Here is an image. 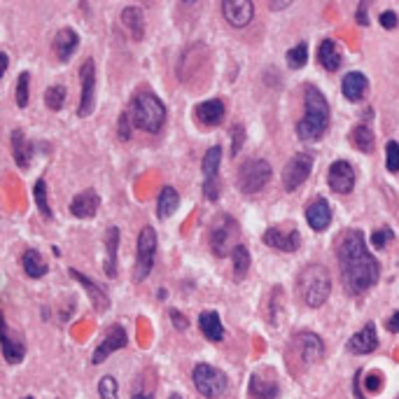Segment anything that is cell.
<instances>
[{
	"label": "cell",
	"instance_id": "cell-49",
	"mask_svg": "<svg viewBox=\"0 0 399 399\" xmlns=\"http://www.w3.org/2000/svg\"><path fill=\"white\" fill-rule=\"evenodd\" d=\"M357 24H359V26L369 24V19H366V3H359V5H357Z\"/></svg>",
	"mask_w": 399,
	"mask_h": 399
},
{
	"label": "cell",
	"instance_id": "cell-37",
	"mask_svg": "<svg viewBox=\"0 0 399 399\" xmlns=\"http://www.w3.org/2000/svg\"><path fill=\"white\" fill-rule=\"evenodd\" d=\"M44 103H47V108H51L54 112H59L63 108V103H66V87H61V85L49 87L47 92H44Z\"/></svg>",
	"mask_w": 399,
	"mask_h": 399
},
{
	"label": "cell",
	"instance_id": "cell-1",
	"mask_svg": "<svg viewBox=\"0 0 399 399\" xmlns=\"http://www.w3.org/2000/svg\"><path fill=\"white\" fill-rule=\"evenodd\" d=\"M337 260L341 280L350 294H362L378 282L381 266L376 257L369 253L364 234L359 229H348L341 234L337 243Z\"/></svg>",
	"mask_w": 399,
	"mask_h": 399
},
{
	"label": "cell",
	"instance_id": "cell-17",
	"mask_svg": "<svg viewBox=\"0 0 399 399\" xmlns=\"http://www.w3.org/2000/svg\"><path fill=\"white\" fill-rule=\"evenodd\" d=\"M378 348V337H376V325L369 323L359 330L355 337H350L348 341V350L353 355H369Z\"/></svg>",
	"mask_w": 399,
	"mask_h": 399
},
{
	"label": "cell",
	"instance_id": "cell-54",
	"mask_svg": "<svg viewBox=\"0 0 399 399\" xmlns=\"http://www.w3.org/2000/svg\"><path fill=\"white\" fill-rule=\"evenodd\" d=\"M24 399H33V397H24Z\"/></svg>",
	"mask_w": 399,
	"mask_h": 399
},
{
	"label": "cell",
	"instance_id": "cell-4",
	"mask_svg": "<svg viewBox=\"0 0 399 399\" xmlns=\"http://www.w3.org/2000/svg\"><path fill=\"white\" fill-rule=\"evenodd\" d=\"M133 126L143 128L147 133H159L166 121V105L152 92H138L128 108Z\"/></svg>",
	"mask_w": 399,
	"mask_h": 399
},
{
	"label": "cell",
	"instance_id": "cell-28",
	"mask_svg": "<svg viewBox=\"0 0 399 399\" xmlns=\"http://www.w3.org/2000/svg\"><path fill=\"white\" fill-rule=\"evenodd\" d=\"M198 327H201L203 337L208 341H222L224 339V327H222L220 313L203 311L201 315H198Z\"/></svg>",
	"mask_w": 399,
	"mask_h": 399
},
{
	"label": "cell",
	"instance_id": "cell-18",
	"mask_svg": "<svg viewBox=\"0 0 399 399\" xmlns=\"http://www.w3.org/2000/svg\"><path fill=\"white\" fill-rule=\"evenodd\" d=\"M99 205H101V196L96 194L94 189H85L70 201V212H73L75 217H80V220H89V217H94L96 212H99Z\"/></svg>",
	"mask_w": 399,
	"mask_h": 399
},
{
	"label": "cell",
	"instance_id": "cell-41",
	"mask_svg": "<svg viewBox=\"0 0 399 399\" xmlns=\"http://www.w3.org/2000/svg\"><path fill=\"white\" fill-rule=\"evenodd\" d=\"M392 241H395V231H392L390 227L376 229L374 234H371V243H374V248H385Z\"/></svg>",
	"mask_w": 399,
	"mask_h": 399
},
{
	"label": "cell",
	"instance_id": "cell-25",
	"mask_svg": "<svg viewBox=\"0 0 399 399\" xmlns=\"http://www.w3.org/2000/svg\"><path fill=\"white\" fill-rule=\"evenodd\" d=\"M196 119L201 121L203 126H217L224 119V103L212 99V101H203L196 105Z\"/></svg>",
	"mask_w": 399,
	"mask_h": 399
},
{
	"label": "cell",
	"instance_id": "cell-3",
	"mask_svg": "<svg viewBox=\"0 0 399 399\" xmlns=\"http://www.w3.org/2000/svg\"><path fill=\"white\" fill-rule=\"evenodd\" d=\"M297 289L306 306L320 308L332 294V275L323 264H308L297 275Z\"/></svg>",
	"mask_w": 399,
	"mask_h": 399
},
{
	"label": "cell",
	"instance_id": "cell-9",
	"mask_svg": "<svg viewBox=\"0 0 399 399\" xmlns=\"http://www.w3.org/2000/svg\"><path fill=\"white\" fill-rule=\"evenodd\" d=\"M311 171H313L311 154H306V152L294 154V157L285 164V169H282V187H285L287 192H294L306 182L308 176H311Z\"/></svg>",
	"mask_w": 399,
	"mask_h": 399
},
{
	"label": "cell",
	"instance_id": "cell-11",
	"mask_svg": "<svg viewBox=\"0 0 399 399\" xmlns=\"http://www.w3.org/2000/svg\"><path fill=\"white\" fill-rule=\"evenodd\" d=\"M126 343H128V337H126V330H124V327H121V325H112V327H108L105 339H103L99 348L94 350L92 362H94V364H103L108 357L112 355L114 350L126 348Z\"/></svg>",
	"mask_w": 399,
	"mask_h": 399
},
{
	"label": "cell",
	"instance_id": "cell-35",
	"mask_svg": "<svg viewBox=\"0 0 399 399\" xmlns=\"http://www.w3.org/2000/svg\"><path fill=\"white\" fill-rule=\"evenodd\" d=\"M231 260H234V278L236 282L243 280L248 275V269H250V253L246 246H238L234 253H231Z\"/></svg>",
	"mask_w": 399,
	"mask_h": 399
},
{
	"label": "cell",
	"instance_id": "cell-40",
	"mask_svg": "<svg viewBox=\"0 0 399 399\" xmlns=\"http://www.w3.org/2000/svg\"><path fill=\"white\" fill-rule=\"evenodd\" d=\"M99 395L101 399H117V381L112 376H103L99 381Z\"/></svg>",
	"mask_w": 399,
	"mask_h": 399
},
{
	"label": "cell",
	"instance_id": "cell-45",
	"mask_svg": "<svg viewBox=\"0 0 399 399\" xmlns=\"http://www.w3.org/2000/svg\"><path fill=\"white\" fill-rule=\"evenodd\" d=\"M171 320H173V325H176V330H180V332L189 327V320L185 318V315L180 313V311H176V308H171Z\"/></svg>",
	"mask_w": 399,
	"mask_h": 399
},
{
	"label": "cell",
	"instance_id": "cell-27",
	"mask_svg": "<svg viewBox=\"0 0 399 399\" xmlns=\"http://www.w3.org/2000/svg\"><path fill=\"white\" fill-rule=\"evenodd\" d=\"M121 24L131 33L133 40H143L145 37V19L140 8H124L121 10Z\"/></svg>",
	"mask_w": 399,
	"mask_h": 399
},
{
	"label": "cell",
	"instance_id": "cell-12",
	"mask_svg": "<svg viewBox=\"0 0 399 399\" xmlns=\"http://www.w3.org/2000/svg\"><path fill=\"white\" fill-rule=\"evenodd\" d=\"M327 182H330L332 192H337V194H350L353 187H355V169L348 162L339 159V162L330 166Z\"/></svg>",
	"mask_w": 399,
	"mask_h": 399
},
{
	"label": "cell",
	"instance_id": "cell-48",
	"mask_svg": "<svg viewBox=\"0 0 399 399\" xmlns=\"http://www.w3.org/2000/svg\"><path fill=\"white\" fill-rule=\"evenodd\" d=\"M385 330L392 332V334H399V311L392 313L388 320H385Z\"/></svg>",
	"mask_w": 399,
	"mask_h": 399
},
{
	"label": "cell",
	"instance_id": "cell-38",
	"mask_svg": "<svg viewBox=\"0 0 399 399\" xmlns=\"http://www.w3.org/2000/svg\"><path fill=\"white\" fill-rule=\"evenodd\" d=\"M385 169L390 173L399 171V143L397 140H390V143L385 145Z\"/></svg>",
	"mask_w": 399,
	"mask_h": 399
},
{
	"label": "cell",
	"instance_id": "cell-15",
	"mask_svg": "<svg viewBox=\"0 0 399 399\" xmlns=\"http://www.w3.org/2000/svg\"><path fill=\"white\" fill-rule=\"evenodd\" d=\"M222 15L234 28H246L255 17V5L250 0H224Z\"/></svg>",
	"mask_w": 399,
	"mask_h": 399
},
{
	"label": "cell",
	"instance_id": "cell-20",
	"mask_svg": "<svg viewBox=\"0 0 399 399\" xmlns=\"http://www.w3.org/2000/svg\"><path fill=\"white\" fill-rule=\"evenodd\" d=\"M77 47H80V35H77V31L73 28H61L59 33H56L54 42H51V49L59 56V61H68L77 51Z\"/></svg>",
	"mask_w": 399,
	"mask_h": 399
},
{
	"label": "cell",
	"instance_id": "cell-14",
	"mask_svg": "<svg viewBox=\"0 0 399 399\" xmlns=\"http://www.w3.org/2000/svg\"><path fill=\"white\" fill-rule=\"evenodd\" d=\"M294 348L299 353V359L304 364H313L320 362L325 355V343L318 334L313 332H301L297 339H294Z\"/></svg>",
	"mask_w": 399,
	"mask_h": 399
},
{
	"label": "cell",
	"instance_id": "cell-51",
	"mask_svg": "<svg viewBox=\"0 0 399 399\" xmlns=\"http://www.w3.org/2000/svg\"><path fill=\"white\" fill-rule=\"evenodd\" d=\"M131 399H154L150 392H136V395H133Z\"/></svg>",
	"mask_w": 399,
	"mask_h": 399
},
{
	"label": "cell",
	"instance_id": "cell-5",
	"mask_svg": "<svg viewBox=\"0 0 399 399\" xmlns=\"http://www.w3.org/2000/svg\"><path fill=\"white\" fill-rule=\"evenodd\" d=\"M238 236H241V231H238V224L234 217L231 215L215 217V222H212V227H210V234H208L212 255L215 257L231 255L238 246H241V243H238Z\"/></svg>",
	"mask_w": 399,
	"mask_h": 399
},
{
	"label": "cell",
	"instance_id": "cell-52",
	"mask_svg": "<svg viewBox=\"0 0 399 399\" xmlns=\"http://www.w3.org/2000/svg\"><path fill=\"white\" fill-rule=\"evenodd\" d=\"M0 56H3V75H5V73H8V63H10V59H8V54H5V51H3V54H0Z\"/></svg>",
	"mask_w": 399,
	"mask_h": 399
},
{
	"label": "cell",
	"instance_id": "cell-43",
	"mask_svg": "<svg viewBox=\"0 0 399 399\" xmlns=\"http://www.w3.org/2000/svg\"><path fill=\"white\" fill-rule=\"evenodd\" d=\"M364 388H366V392H381V388H383V376L378 374V371H371V374H366V381H364Z\"/></svg>",
	"mask_w": 399,
	"mask_h": 399
},
{
	"label": "cell",
	"instance_id": "cell-2",
	"mask_svg": "<svg viewBox=\"0 0 399 399\" xmlns=\"http://www.w3.org/2000/svg\"><path fill=\"white\" fill-rule=\"evenodd\" d=\"M330 128V103L318 87H306L304 94V117L297 124V136L304 143H313L325 136V131Z\"/></svg>",
	"mask_w": 399,
	"mask_h": 399
},
{
	"label": "cell",
	"instance_id": "cell-22",
	"mask_svg": "<svg viewBox=\"0 0 399 399\" xmlns=\"http://www.w3.org/2000/svg\"><path fill=\"white\" fill-rule=\"evenodd\" d=\"M68 273H70V278H75L82 287L87 289V294H89V299H92V304H94L96 311L103 313L108 306H110V301H108V294L103 292V289H101L99 285H96V282H94L92 278H87V275H85V273H80V271H77V269H70Z\"/></svg>",
	"mask_w": 399,
	"mask_h": 399
},
{
	"label": "cell",
	"instance_id": "cell-33",
	"mask_svg": "<svg viewBox=\"0 0 399 399\" xmlns=\"http://www.w3.org/2000/svg\"><path fill=\"white\" fill-rule=\"evenodd\" d=\"M33 201L40 210V215L44 220H51V208H49V201H47V182L44 178H37L35 185H33Z\"/></svg>",
	"mask_w": 399,
	"mask_h": 399
},
{
	"label": "cell",
	"instance_id": "cell-19",
	"mask_svg": "<svg viewBox=\"0 0 399 399\" xmlns=\"http://www.w3.org/2000/svg\"><path fill=\"white\" fill-rule=\"evenodd\" d=\"M278 395L280 388L271 376H266L264 371H260V374L255 371L250 376V399H278Z\"/></svg>",
	"mask_w": 399,
	"mask_h": 399
},
{
	"label": "cell",
	"instance_id": "cell-6",
	"mask_svg": "<svg viewBox=\"0 0 399 399\" xmlns=\"http://www.w3.org/2000/svg\"><path fill=\"white\" fill-rule=\"evenodd\" d=\"M271 164L264 162V159H248V162L241 164L238 169V176H236V182H238V189L243 194H257L266 187V182L271 180Z\"/></svg>",
	"mask_w": 399,
	"mask_h": 399
},
{
	"label": "cell",
	"instance_id": "cell-36",
	"mask_svg": "<svg viewBox=\"0 0 399 399\" xmlns=\"http://www.w3.org/2000/svg\"><path fill=\"white\" fill-rule=\"evenodd\" d=\"M306 63H308V44L306 42H299L297 47H292L287 51V66L289 68L299 70V68H304Z\"/></svg>",
	"mask_w": 399,
	"mask_h": 399
},
{
	"label": "cell",
	"instance_id": "cell-30",
	"mask_svg": "<svg viewBox=\"0 0 399 399\" xmlns=\"http://www.w3.org/2000/svg\"><path fill=\"white\" fill-rule=\"evenodd\" d=\"M22 266H24V271H26V275L28 278H42V275H47V271H49V266H47V262L42 260V255L37 253V250H33V248H28L24 253V257H22Z\"/></svg>",
	"mask_w": 399,
	"mask_h": 399
},
{
	"label": "cell",
	"instance_id": "cell-53",
	"mask_svg": "<svg viewBox=\"0 0 399 399\" xmlns=\"http://www.w3.org/2000/svg\"><path fill=\"white\" fill-rule=\"evenodd\" d=\"M169 399H182V397H180V395H178V392H173V395H171Z\"/></svg>",
	"mask_w": 399,
	"mask_h": 399
},
{
	"label": "cell",
	"instance_id": "cell-26",
	"mask_svg": "<svg viewBox=\"0 0 399 399\" xmlns=\"http://www.w3.org/2000/svg\"><path fill=\"white\" fill-rule=\"evenodd\" d=\"M0 346H3V355H5V362L10 364H19L26 355V346L19 341L17 337H12L8 332V325L3 320V337H0Z\"/></svg>",
	"mask_w": 399,
	"mask_h": 399
},
{
	"label": "cell",
	"instance_id": "cell-10",
	"mask_svg": "<svg viewBox=\"0 0 399 399\" xmlns=\"http://www.w3.org/2000/svg\"><path fill=\"white\" fill-rule=\"evenodd\" d=\"M80 80H82V96L80 105H77V114L80 117H89L94 112L96 103V63L94 59H87L80 68Z\"/></svg>",
	"mask_w": 399,
	"mask_h": 399
},
{
	"label": "cell",
	"instance_id": "cell-34",
	"mask_svg": "<svg viewBox=\"0 0 399 399\" xmlns=\"http://www.w3.org/2000/svg\"><path fill=\"white\" fill-rule=\"evenodd\" d=\"M220 162H222V147H210L203 157V178L205 180H215L217 171H220Z\"/></svg>",
	"mask_w": 399,
	"mask_h": 399
},
{
	"label": "cell",
	"instance_id": "cell-24",
	"mask_svg": "<svg viewBox=\"0 0 399 399\" xmlns=\"http://www.w3.org/2000/svg\"><path fill=\"white\" fill-rule=\"evenodd\" d=\"M12 157H15V164L19 169H28L31 159H33V145L26 140L22 128L12 131Z\"/></svg>",
	"mask_w": 399,
	"mask_h": 399
},
{
	"label": "cell",
	"instance_id": "cell-7",
	"mask_svg": "<svg viewBox=\"0 0 399 399\" xmlns=\"http://www.w3.org/2000/svg\"><path fill=\"white\" fill-rule=\"evenodd\" d=\"M192 381H194V388L196 392H201L205 399H217L222 397L224 392L229 388V378L224 371L215 369L210 364H196L194 371H192Z\"/></svg>",
	"mask_w": 399,
	"mask_h": 399
},
{
	"label": "cell",
	"instance_id": "cell-46",
	"mask_svg": "<svg viewBox=\"0 0 399 399\" xmlns=\"http://www.w3.org/2000/svg\"><path fill=\"white\" fill-rule=\"evenodd\" d=\"M231 131H234V136H231V143H234V154H238V152H241V147H243L246 131H243V126H234Z\"/></svg>",
	"mask_w": 399,
	"mask_h": 399
},
{
	"label": "cell",
	"instance_id": "cell-42",
	"mask_svg": "<svg viewBox=\"0 0 399 399\" xmlns=\"http://www.w3.org/2000/svg\"><path fill=\"white\" fill-rule=\"evenodd\" d=\"M203 194L208 201H217L220 198V180H203Z\"/></svg>",
	"mask_w": 399,
	"mask_h": 399
},
{
	"label": "cell",
	"instance_id": "cell-23",
	"mask_svg": "<svg viewBox=\"0 0 399 399\" xmlns=\"http://www.w3.org/2000/svg\"><path fill=\"white\" fill-rule=\"evenodd\" d=\"M318 61L320 66L325 70H330V73H337L341 68V63H343V51H341L339 42L337 40H323L318 47Z\"/></svg>",
	"mask_w": 399,
	"mask_h": 399
},
{
	"label": "cell",
	"instance_id": "cell-31",
	"mask_svg": "<svg viewBox=\"0 0 399 399\" xmlns=\"http://www.w3.org/2000/svg\"><path fill=\"white\" fill-rule=\"evenodd\" d=\"M180 205V196L178 192L171 187V185H166V187L159 192V201H157V217L159 220H166V217H171L173 212L178 210Z\"/></svg>",
	"mask_w": 399,
	"mask_h": 399
},
{
	"label": "cell",
	"instance_id": "cell-50",
	"mask_svg": "<svg viewBox=\"0 0 399 399\" xmlns=\"http://www.w3.org/2000/svg\"><path fill=\"white\" fill-rule=\"evenodd\" d=\"M359 378H362V371H357V374H355V381H353V385H355V397L357 399H364V395L359 392Z\"/></svg>",
	"mask_w": 399,
	"mask_h": 399
},
{
	"label": "cell",
	"instance_id": "cell-47",
	"mask_svg": "<svg viewBox=\"0 0 399 399\" xmlns=\"http://www.w3.org/2000/svg\"><path fill=\"white\" fill-rule=\"evenodd\" d=\"M381 26H383V28H388V31L397 28V15H395V12H392V10L381 12Z\"/></svg>",
	"mask_w": 399,
	"mask_h": 399
},
{
	"label": "cell",
	"instance_id": "cell-13",
	"mask_svg": "<svg viewBox=\"0 0 399 399\" xmlns=\"http://www.w3.org/2000/svg\"><path fill=\"white\" fill-rule=\"evenodd\" d=\"M264 243H266L269 248L280 250V253H297L301 246V234L297 229L271 227L264 231Z\"/></svg>",
	"mask_w": 399,
	"mask_h": 399
},
{
	"label": "cell",
	"instance_id": "cell-44",
	"mask_svg": "<svg viewBox=\"0 0 399 399\" xmlns=\"http://www.w3.org/2000/svg\"><path fill=\"white\" fill-rule=\"evenodd\" d=\"M128 121H131V114L121 112V117H119V138H121V140L131 138V126H128Z\"/></svg>",
	"mask_w": 399,
	"mask_h": 399
},
{
	"label": "cell",
	"instance_id": "cell-8",
	"mask_svg": "<svg viewBox=\"0 0 399 399\" xmlns=\"http://www.w3.org/2000/svg\"><path fill=\"white\" fill-rule=\"evenodd\" d=\"M154 255H157V231L152 227H143L138 234V250H136V269H133V280L143 282L152 273Z\"/></svg>",
	"mask_w": 399,
	"mask_h": 399
},
{
	"label": "cell",
	"instance_id": "cell-39",
	"mask_svg": "<svg viewBox=\"0 0 399 399\" xmlns=\"http://www.w3.org/2000/svg\"><path fill=\"white\" fill-rule=\"evenodd\" d=\"M28 82H31V75L28 73H22L19 75V82H17V105L19 108H26L28 105Z\"/></svg>",
	"mask_w": 399,
	"mask_h": 399
},
{
	"label": "cell",
	"instance_id": "cell-32",
	"mask_svg": "<svg viewBox=\"0 0 399 399\" xmlns=\"http://www.w3.org/2000/svg\"><path fill=\"white\" fill-rule=\"evenodd\" d=\"M350 140H353V145H355L359 152H364V154L374 152L376 138H374V131H371L369 126H364V124L355 126V128H353V133H350Z\"/></svg>",
	"mask_w": 399,
	"mask_h": 399
},
{
	"label": "cell",
	"instance_id": "cell-21",
	"mask_svg": "<svg viewBox=\"0 0 399 399\" xmlns=\"http://www.w3.org/2000/svg\"><path fill=\"white\" fill-rule=\"evenodd\" d=\"M366 89H369V80H366V75L357 73V70H353L343 77V82H341V92L343 96L348 99L350 103H359L366 96Z\"/></svg>",
	"mask_w": 399,
	"mask_h": 399
},
{
	"label": "cell",
	"instance_id": "cell-29",
	"mask_svg": "<svg viewBox=\"0 0 399 399\" xmlns=\"http://www.w3.org/2000/svg\"><path fill=\"white\" fill-rule=\"evenodd\" d=\"M105 250H108V257H105V273L108 278H114L117 275V250H119V229L117 227H108V234H105Z\"/></svg>",
	"mask_w": 399,
	"mask_h": 399
},
{
	"label": "cell",
	"instance_id": "cell-16",
	"mask_svg": "<svg viewBox=\"0 0 399 399\" xmlns=\"http://www.w3.org/2000/svg\"><path fill=\"white\" fill-rule=\"evenodd\" d=\"M306 222L313 231H325L332 224V205L327 198L318 196L306 205Z\"/></svg>",
	"mask_w": 399,
	"mask_h": 399
}]
</instances>
